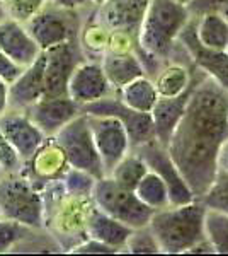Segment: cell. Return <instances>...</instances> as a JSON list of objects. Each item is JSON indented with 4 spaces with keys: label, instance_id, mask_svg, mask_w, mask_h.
Here are the masks:
<instances>
[{
    "label": "cell",
    "instance_id": "6da1fadb",
    "mask_svg": "<svg viewBox=\"0 0 228 256\" xmlns=\"http://www.w3.org/2000/svg\"><path fill=\"white\" fill-rule=\"evenodd\" d=\"M227 138L228 90L205 74L194 86L184 114L165 146L196 198L217 174L218 152Z\"/></svg>",
    "mask_w": 228,
    "mask_h": 256
},
{
    "label": "cell",
    "instance_id": "7a4b0ae2",
    "mask_svg": "<svg viewBox=\"0 0 228 256\" xmlns=\"http://www.w3.org/2000/svg\"><path fill=\"white\" fill-rule=\"evenodd\" d=\"M193 18L179 0H150L136 36V48L169 62L181 31Z\"/></svg>",
    "mask_w": 228,
    "mask_h": 256
},
{
    "label": "cell",
    "instance_id": "3957f363",
    "mask_svg": "<svg viewBox=\"0 0 228 256\" xmlns=\"http://www.w3.org/2000/svg\"><path fill=\"white\" fill-rule=\"evenodd\" d=\"M205 214L206 208L200 200L155 210L148 227L162 253L184 254L191 246L205 239Z\"/></svg>",
    "mask_w": 228,
    "mask_h": 256
},
{
    "label": "cell",
    "instance_id": "277c9868",
    "mask_svg": "<svg viewBox=\"0 0 228 256\" xmlns=\"http://www.w3.org/2000/svg\"><path fill=\"white\" fill-rule=\"evenodd\" d=\"M0 216L27 229H41L44 226V198L41 188L20 169L5 172L0 178Z\"/></svg>",
    "mask_w": 228,
    "mask_h": 256
},
{
    "label": "cell",
    "instance_id": "5b68a950",
    "mask_svg": "<svg viewBox=\"0 0 228 256\" xmlns=\"http://www.w3.org/2000/svg\"><path fill=\"white\" fill-rule=\"evenodd\" d=\"M92 202L99 210L106 212L107 216L114 217L116 220L123 222L131 229L148 226L153 212H155L136 196L135 190L119 186L109 176L95 180Z\"/></svg>",
    "mask_w": 228,
    "mask_h": 256
},
{
    "label": "cell",
    "instance_id": "8992f818",
    "mask_svg": "<svg viewBox=\"0 0 228 256\" xmlns=\"http://www.w3.org/2000/svg\"><path fill=\"white\" fill-rule=\"evenodd\" d=\"M53 138L61 147L70 168L89 172L95 180L106 176L85 113H80L68 122L56 135H53Z\"/></svg>",
    "mask_w": 228,
    "mask_h": 256
},
{
    "label": "cell",
    "instance_id": "52a82bcc",
    "mask_svg": "<svg viewBox=\"0 0 228 256\" xmlns=\"http://www.w3.org/2000/svg\"><path fill=\"white\" fill-rule=\"evenodd\" d=\"M77 10L60 9L56 6H48L26 22V28L41 52L58 44L73 41L78 34Z\"/></svg>",
    "mask_w": 228,
    "mask_h": 256
},
{
    "label": "cell",
    "instance_id": "ba28073f",
    "mask_svg": "<svg viewBox=\"0 0 228 256\" xmlns=\"http://www.w3.org/2000/svg\"><path fill=\"white\" fill-rule=\"evenodd\" d=\"M131 150H135L147 162L150 171L157 172L165 181V184L169 188L171 205H184L193 200H198L194 196L193 190L189 188V184L182 178L181 171L177 169L167 148H165V146H162L159 140L153 138L150 142L143 144V146L131 148Z\"/></svg>",
    "mask_w": 228,
    "mask_h": 256
},
{
    "label": "cell",
    "instance_id": "9c48e42d",
    "mask_svg": "<svg viewBox=\"0 0 228 256\" xmlns=\"http://www.w3.org/2000/svg\"><path fill=\"white\" fill-rule=\"evenodd\" d=\"M82 113L85 114H97V116H114L123 123L130 137L131 148L140 147L143 144L155 138V128L150 113L135 111L124 106L119 101L118 94L104 99H99L95 102L82 106Z\"/></svg>",
    "mask_w": 228,
    "mask_h": 256
},
{
    "label": "cell",
    "instance_id": "30bf717a",
    "mask_svg": "<svg viewBox=\"0 0 228 256\" xmlns=\"http://www.w3.org/2000/svg\"><path fill=\"white\" fill-rule=\"evenodd\" d=\"M87 118H89L95 148H97V154L107 176L111 169L131 150L130 137H128L126 128L118 118L97 116V114H87Z\"/></svg>",
    "mask_w": 228,
    "mask_h": 256
},
{
    "label": "cell",
    "instance_id": "8fae6325",
    "mask_svg": "<svg viewBox=\"0 0 228 256\" xmlns=\"http://www.w3.org/2000/svg\"><path fill=\"white\" fill-rule=\"evenodd\" d=\"M44 96H67L68 79L84 60L80 44L73 41L44 50Z\"/></svg>",
    "mask_w": 228,
    "mask_h": 256
},
{
    "label": "cell",
    "instance_id": "7c38bea8",
    "mask_svg": "<svg viewBox=\"0 0 228 256\" xmlns=\"http://www.w3.org/2000/svg\"><path fill=\"white\" fill-rule=\"evenodd\" d=\"M116 90L107 80L101 62L95 58H84L73 68L68 79L67 96L80 106L90 104L99 99L114 96Z\"/></svg>",
    "mask_w": 228,
    "mask_h": 256
},
{
    "label": "cell",
    "instance_id": "4fadbf2b",
    "mask_svg": "<svg viewBox=\"0 0 228 256\" xmlns=\"http://www.w3.org/2000/svg\"><path fill=\"white\" fill-rule=\"evenodd\" d=\"M177 41L188 52L193 67L205 72L206 76L217 80L222 88L228 90V52L227 50H210L203 46L196 36V26H194V16L181 31Z\"/></svg>",
    "mask_w": 228,
    "mask_h": 256
},
{
    "label": "cell",
    "instance_id": "5bb4252c",
    "mask_svg": "<svg viewBox=\"0 0 228 256\" xmlns=\"http://www.w3.org/2000/svg\"><path fill=\"white\" fill-rule=\"evenodd\" d=\"M0 130L3 132L5 138L17 152L22 164H27V160L36 154V150L48 138L27 116L26 111L19 110H7L0 116Z\"/></svg>",
    "mask_w": 228,
    "mask_h": 256
},
{
    "label": "cell",
    "instance_id": "9a60e30c",
    "mask_svg": "<svg viewBox=\"0 0 228 256\" xmlns=\"http://www.w3.org/2000/svg\"><path fill=\"white\" fill-rule=\"evenodd\" d=\"M150 0H106L95 7L94 20L111 32H126L138 36L140 24Z\"/></svg>",
    "mask_w": 228,
    "mask_h": 256
},
{
    "label": "cell",
    "instance_id": "2e32d148",
    "mask_svg": "<svg viewBox=\"0 0 228 256\" xmlns=\"http://www.w3.org/2000/svg\"><path fill=\"white\" fill-rule=\"evenodd\" d=\"M26 113L46 137H53L82 113V106L68 96H43Z\"/></svg>",
    "mask_w": 228,
    "mask_h": 256
},
{
    "label": "cell",
    "instance_id": "e0dca14e",
    "mask_svg": "<svg viewBox=\"0 0 228 256\" xmlns=\"http://www.w3.org/2000/svg\"><path fill=\"white\" fill-rule=\"evenodd\" d=\"M201 76H205V72L193 67V82H191V86L184 92H181L179 96H174V98L159 96V99H157L150 114L153 120V128H155V140H159L162 146H167L174 128L177 126L181 116L184 114V110H186V106H188L191 92H193L196 82L201 79Z\"/></svg>",
    "mask_w": 228,
    "mask_h": 256
},
{
    "label": "cell",
    "instance_id": "ac0fdd59",
    "mask_svg": "<svg viewBox=\"0 0 228 256\" xmlns=\"http://www.w3.org/2000/svg\"><path fill=\"white\" fill-rule=\"evenodd\" d=\"M44 96V53L9 84V110L26 111Z\"/></svg>",
    "mask_w": 228,
    "mask_h": 256
},
{
    "label": "cell",
    "instance_id": "d6986e66",
    "mask_svg": "<svg viewBox=\"0 0 228 256\" xmlns=\"http://www.w3.org/2000/svg\"><path fill=\"white\" fill-rule=\"evenodd\" d=\"M0 50L19 67H27L39 56L41 50L29 34L26 24L14 19L0 22Z\"/></svg>",
    "mask_w": 228,
    "mask_h": 256
},
{
    "label": "cell",
    "instance_id": "ffe728a7",
    "mask_svg": "<svg viewBox=\"0 0 228 256\" xmlns=\"http://www.w3.org/2000/svg\"><path fill=\"white\" fill-rule=\"evenodd\" d=\"M99 62L116 92L131 80L147 76L135 50L133 52H104Z\"/></svg>",
    "mask_w": 228,
    "mask_h": 256
},
{
    "label": "cell",
    "instance_id": "44dd1931",
    "mask_svg": "<svg viewBox=\"0 0 228 256\" xmlns=\"http://www.w3.org/2000/svg\"><path fill=\"white\" fill-rule=\"evenodd\" d=\"M131 230H133L131 227L124 226L123 222L107 216L106 212L99 210L95 205H92L89 216H87V222H85L87 238L104 242V244L118 250L119 253H121L124 244H126Z\"/></svg>",
    "mask_w": 228,
    "mask_h": 256
},
{
    "label": "cell",
    "instance_id": "7402d4cb",
    "mask_svg": "<svg viewBox=\"0 0 228 256\" xmlns=\"http://www.w3.org/2000/svg\"><path fill=\"white\" fill-rule=\"evenodd\" d=\"M27 162L32 166V176H34L32 180L43 181V186L51 181L60 180L70 168L63 150L53 137L44 140L43 146L36 150V154Z\"/></svg>",
    "mask_w": 228,
    "mask_h": 256
},
{
    "label": "cell",
    "instance_id": "603a6c76",
    "mask_svg": "<svg viewBox=\"0 0 228 256\" xmlns=\"http://www.w3.org/2000/svg\"><path fill=\"white\" fill-rule=\"evenodd\" d=\"M152 80L160 98L179 96L193 82V65L174 60L165 62Z\"/></svg>",
    "mask_w": 228,
    "mask_h": 256
},
{
    "label": "cell",
    "instance_id": "cb8c5ba5",
    "mask_svg": "<svg viewBox=\"0 0 228 256\" xmlns=\"http://www.w3.org/2000/svg\"><path fill=\"white\" fill-rule=\"evenodd\" d=\"M196 36L203 46L210 50H227L228 44V20L218 10H206L194 16Z\"/></svg>",
    "mask_w": 228,
    "mask_h": 256
},
{
    "label": "cell",
    "instance_id": "d4e9b609",
    "mask_svg": "<svg viewBox=\"0 0 228 256\" xmlns=\"http://www.w3.org/2000/svg\"><path fill=\"white\" fill-rule=\"evenodd\" d=\"M118 98L124 106L142 111V113H150L155 106L157 99H159V92L155 89V84L150 77L142 76L138 79L131 80L130 84H126L124 88L118 90Z\"/></svg>",
    "mask_w": 228,
    "mask_h": 256
},
{
    "label": "cell",
    "instance_id": "484cf974",
    "mask_svg": "<svg viewBox=\"0 0 228 256\" xmlns=\"http://www.w3.org/2000/svg\"><path fill=\"white\" fill-rule=\"evenodd\" d=\"M135 193H136V196L152 210H160L171 205L167 184H165V181L162 180L157 172L150 171V169H148L147 174L142 178V181L136 184Z\"/></svg>",
    "mask_w": 228,
    "mask_h": 256
},
{
    "label": "cell",
    "instance_id": "4316f807",
    "mask_svg": "<svg viewBox=\"0 0 228 256\" xmlns=\"http://www.w3.org/2000/svg\"><path fill=\"white\" fill-rule=\"evenodd\" d=\"M147 172H148L147 162H145L135 150H130L113 169H111V172L107 176L113 178L119 186L135 190L136 184L142 181V178L147 174Z\"/></svg>",
    "mask_w": 228,
    "mask_h": 256
},
{
    "label": "cell",
    "instance_id": "83f0119b",
    "mask_svg": "<svg viewBox=\"0 0 228 256\" xmlns=\"http://www.w3.org/2000/svg\"><path fill=\"white\" fill-rule=\"evenodd\" d=\"M205 236L213 246L215 254H228V216L206 208Z\"/></svg>",
    "mask_w": 228,
    "mask_h": 256
},
{
    "label": "cell",
    "instance_id": "f1b7e54d",
    "mask_svg": "<svg viewBox=\"0 0 228 256\" xmlns=\"http://www.w3.org/2000/svg\"><path fill=\"white\" fill-rule=\"evenodd\" d=\"M109 36L111 31H107L97 20L90 19L80 34V48L84 52V55L89 56V58H94V56L101 58V55L106 52L107 44H109Z\"/></svg>",
    "mask_w": 228,
    "mask_h": 256
},
{
    "label": "cell",
    "instance_id": "f546056e",
    "mask_svg": "<svg viewBox=\"0 0 228 256\" xmlns=\"http://www.w3.org/2000/svg\"><path fill=\"white\" fill-rule=\"evenodd\" d=\"M205 208L217 210L228 216V172L218 169L206 192L198 198Z\"/></svg>",
    "mask_w": 228,
    "mask_h": 256
},
{
    "label": "cell",
    "instance_id": "4dcf8cb0",
    "mask_svg": "<svg viewBox=\"0 0 228 256\" xmlns=\"http://www.w3.org/2000/svg\"><path fill=\"white\" fill-rule=\"evenodd\" d=\"M123 253H131V254H160V246L157 242L155 236L150 230V227H138L133 229L128 238L126 244L123 248Z\"/></svg>",
    "mask_w": 228,
    "mask_h": 256
},
{
    "label": "cell",
    "instance_id": "1f68e13d",
    "mask_svg": "<svg viewBox=\"0 0 228 256\" xmlns=\"http://www.w3.org/2000/svg\"><path fill=\"white\" fill-rule=\"evenodd\" d=\"M60 181H61V184H63L65 192L72 193V195L92 196L95 178L92 174H89V172L80 171V169H75V168H68L67 171H65V174L60 178Z\"/></svg>",
    "mask_w": 228,
    "mask_h": 256
},
{
    "label": "cell",
    "instance_id": "d6a6232c",
    "mask_svg": "<svg viewBox=\"0 0 228 256\" xmlns=\"http://www.w3.org/2000/svg\"><path fill=\"white\" fill-rule=\"evenodd\" d=\"M7 18L26 24L49 4V0H2Z\"/></svg>",
    "mask_w": 228,
    "mask_h": 256
},
{
    "label": "cell",
    "instance_id": "836d02e7",
    "mask_svg": "<svg viewBox=\"0 0 228 256\" xmlns=\"http://www.w3.org/2000/svg\"><path fill=\"white\" fill-rule=\"evenodd\" d=\"M27 227L0 217V254L9 253L17 242L26 236Z\"/></svg>",
    "mask_w": 228,
    "mask_h": 256
},
{
    "label": "cell",
    "instance_id": "e575fe53",
    "mask_svg": "<svg viewBox=\"0 0 228 256\" xmlns=\"http://www.w3.org/2000/svg\"><path fill=\"white\" fill-rule=\"evenodd\" d=\"M0 166L3 168L5 172L19 171L20 166H22L17 152H15L14 147L9 144V140L5 138L2 130H0Z\"/></svg>",
    "mask_w": 228,
    "mask_h": 256
},
{
    "label": "cell",
    "instance_id": "d590c367",
    "mask_svg": "<svg viewBox=\"0 0 228 256\" xmlns=\"http://www.w3.org/2000/svg\"><path fill=\"white\" fill-rule=\"evenodd\" d=\"M68 253H77V254H114L119 253L114 248L104 244L101 241H95V239L85 238L82 242H78L77 246H73Z\"/></svg>",
    "mask_w": 228,
    "mask_h": 256
},
{
    "label": "cell",
    "instance_id": "8d00e7d4",
    "mask_svg": "<svg viewBox=\"0 0 228 256\" xmlns=\"http://www.w3.org/2000/svg\"><path fill=\"white\" fill-rule=\"evenodd\" d=\"M20 72H22V67H19L17 64H14V62L0 50V79H3L10 84Z\"/></svg>",
    "mask_w": 228,
    "mask_h": 256
},
{
    "label": "cell",
    "instance_id": "74e56055",
    "mask_svg": "<svg viewBox=\"0 0 228 256\" xmlns=\"http://www.w3.org/2000/svg\"><path fill=\"white\" fill-rule=\"evenodd\" d=\"M184 254H215V250L208 239H201L194 246H191Z\"/></svg>",
    "mask_w": 228,
    "mask_h": 256
},
{
    "label": "cell",
    "instance_id": "f35d334b",
    "mask_svg": "<svg viewBox=\"0 0 228 256\" xmlns=\"http://www.w3.org/2000/svg\"><path fill=\"white\" fill-rule=\"evenodd\" d=\"M53 6L60 7V9L67 10H78L82 7H85L87 4H90V0H49Z\"/></svg>",
    "mask_w": 228,
    "mask_h": 256
},
{
    "label": "cell",
    "instance_id": "ab89813d",
    "mask_svg": "<svg viewBox=\"0 0 228 256\" xmlns=\"http://www.w3.org/2000/svg\"><path fill=\"white\" fill-rule=\"evenodd\" d=\"M9 110V82L0 79V116Z\"/></svg>",
    "mask_w": 228,
    "mask_h": 256
},
{
    "label": "cell",
    "instance_id": "60d3db41",
    "mask_svg": "<svg viewBox=\"0 0 228 256\" xmlns=\"http://www.w3.org/2000/svg\"><path fill=\"white\" fill-rule=\"evenodd\" d=\"M218 169H223V171L228 172V138L223 142V146L220 147L218 152Z\"/></svg>",
    "mask_w": 228,
    "mask_h": 256
},
{
    "label": "cell",
    "instance_id": "b9f144b4",
    "mask_svg": "<svg viewBox=\"0 0 228 256\" xmlns=\"http://www.w3.org/2000/svg\"><path fill=\"white\" fill-rule=\"evenodd\" d=\"M218 12L222 16H225L228 20V0H222V4H220V7H218Z\"/></svg>",
    "mask_w": 228,
    "mask_h": 256
},
{
    "label": "cell",
    "instance_id": "7bdbcfd3",
    "mask_svg": "<svg viewBox=\"0 0 228 256\" xmlns=\"http://www.w3.org/2000/svg\"><path fill=\"white\" fill-rule=\"evenodd\" d=\"M5 19H9V18H7V12H5V7H3V2L0 0V22H2V20H5Z\"/></svg>",
    "mask_w": 228,
    "mask_h": 256
},
{
    "label": "cell",
    "instance_id": "ee69618b",
    "mask_svg": "<svg viewBox=\"0 0 228 256\" xmlns=\"http://www.w3.org/2000/svg\"><path fill=\"white\" fill-rule=\"evenodd\" d=\"M102 2H106V0H90V4H92L94 7H97V6H101Z\"/></svg>",
    "mask_w": 228,
    "mask_h": 256
},
{
    "label": "cell",
    "instance_id": "f6af8a7d",
    "mask_svg": "<svg viewBox=\"0 0 228 256\" xmlns=\"http://www.w3.org/2000/svg\"><path fill=\"white\" fill-rule=\"evenodd\" d=\"M3 174H5V171H3V168H2V166H0V178H2Z\"/></svg>",
    "mask_w": 228,
    "mask_h": 256
},
{
    "label": "cell",
    "instance_id": "bcb514c9",
    "mask_svg": "<svg viewBox=\"0 0 228 256\" xmlns=\"http://www.w3.org/2000/svg\"><path fill=\"white\" fill-rule=\"evenodd\" d=\"M179 2H182V4H186V6H188V4L191 2V0H179Z\"/></svg>",
    "mask_w": 228,
    "mask_h": 256
},
{
    "label": "cell",
    "instance_id": "7dc6e473",
    "mask_svg": "<svg viewBox=\"0 0 228 256\" xmlns=\"http://www.w3.org/2000/svg\"><path fill=\"white\" fill-rule=\"evenodd\" d=\"M227 52H228V44H227Z\"/></svg>",
    "mask_w": 228,
    "mask_h": 256
},
{
    "label": "cell",
    "instance_id": "c3c4849f",
    "mask_svg": "<svg viewBox=\"0 0 228 256\" xmlns=\"http://www.w3.org/2000/svg\"><path fill=\"white\" fill-rule=\"evenodd\" d=\"M0 217H2V216H0Z\"/></svg>",
    "mask_w": 228,
    "mask_h": 256
}]
</instances>
